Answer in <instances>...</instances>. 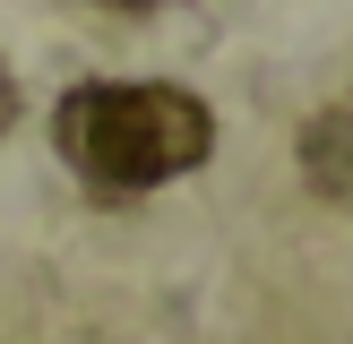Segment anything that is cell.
<instances>
[{
  "mask_svg": "<svg viewBox=\"0 0 353 344\" xmlns=\"http://www.w3.org/2000/svg\"><path fill=\"white\" fill-rule=\"evenodd\" d=\"M52 138L95 198H138L216 155V112L190 86H69Z\"/></svg>",
  "mask_w": 353,
  "mask_h": 344,
  "instance_id": "6da1fadb",
  "label": "cell"
},
{
  "mask_svg": "<svg viewBox=\"0 0 353 344\" xmlns=\"http://www.w3.org/2000/svg\"><path fill=\"white\" fill-rule=\"evenodd\" d=\"M302 181L327 206H353V103H336L302 129Z\"/></svg>",
  "mask_w": 353,
  "mask_h": 344,
  "instance_id": "7a4b0ae2",
  "label": "cell"
},
{
  "mask_svg": "<svg viewBox=\"0 0 353 344\" xmlns=\"http://www.w3.org/2000/svg\"><path fill=\"white\" fill-rule=\"evenodd\" d=\"M9 120H17V78H9V61H0V138H9Z\"/></svg>",
  "mask_w": 353,
  "mask_h": 344,
  "instance_id": "3957f363",
  "label": "cell"
},
{
  "mask_svg": "<svg viewBox=\"0 0 353 344\" xmlns=\"http://www.w3.org/2000/svg\"><path fill=\"white\" fill-rule=\"evenodd\" d=\"M112 9H130V17H155V9H181V0H112Z\"/></svg>",
  "mask_w": 353,
  "mask_h": 344,
  "instance_id": "277c9868",
  "label": "cell"
}]
</instances>
